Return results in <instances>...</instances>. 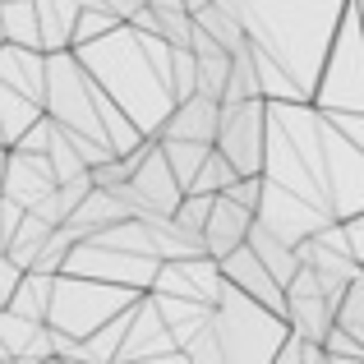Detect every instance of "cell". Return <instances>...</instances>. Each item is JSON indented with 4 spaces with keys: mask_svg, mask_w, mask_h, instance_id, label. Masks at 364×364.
Masks as SVG:
<instances>
[{
    "mask_svg": "<svg viewBox=\"0 0 364 364\" xmlns=\"http://www.w3.org/2000/svg\"><path fill=\"white\" fill-rule=\"evenodd\" d=\"M79 55V65L88 70V79L107 92L111 102L139 124L143 134H157V124L171 111V88H166V51L171 46L152 33H139L120 18L116 28H107L92 42L70 46Z\"/></svg>",
    "mask_w": 364,
    "mask_h": 364,
    "instance_id": "1",
    "label": "cell"
},
{
    "mask_svg": "<svg viewBox=\"0 0 364 364\" xmlns=\"http://www.w3.org/2000/svg\"><path fill=\"white\" fill-rule=\"evenodd\" d=\"M341 9L346 0H240L235 14H240L245 42L267 51L309 97Z\"/></svg>",
    "mask_w": 364,
    "mask_h": 364,
    "instance_id": "2",
    "label": "cell"
},
{
    "mask_svg": "<svg viewBox=\"0 0 364 364\" xmlns=\"http://www.w3.org/2000/svg\"><path fill=\"white\" fill-rule=\"evenodd\" d=\"M208 328L217 337L222 364H272L277 341L286 337V318L267 304L249 300L235 286H222V295L208 309Z\"/></svg>",
    "mask_w": 364,
    "mask_h": 364,
    "instance_id": "3",
    "label": "cell"
},
{
    "mask_svg": "<svg viewBox=\"0 0 364 364\" xmlns=\"http://www.w3.org/2000/svg\"><path fill=\"white\" fill-rule=\"evenodd\" d=\"M309 107L318 111H364V33H360V0H346L337 33L318 65Z\"/></svg>",
    "mask_w": 364,
    "mask_h": 364,
    "instance_id": "4",
    "label": "cell"
},
{
    "mask_svg": "<svg viewBox=\"0 0 364 364\" xmlns=\"http://www.w3.org/2000/svg\"><path fill=\"white\" fill-rule=\"evenodd\" d=\"M134 300H139V291H129V286L97 282V277H79V272H55L51 300H46V323L83 341L92 328H102L111 314H120Z\"/></svg>",
    "mask_w": 364,
    "mask_h": 364,
    "instance_id": "5",
    "label": "cell"
},
{
    "mask_svg": "<svg viewBox=\"0 0 364 364\" xmlns=\"http://www.w3.org/2000/svg\"><path fill=\"white\" fill-rule=\"evenodd\" d=\"M42 55H46L42 111L55 124H65V129L107 143L102 120H97V102H92V79H88V70L79 65V55H74L70 46H60V51H42Z\"/></svg>",
    "mask_w": 364,
    "mask_h": 364,
    "instance_id": "6",
    "label": "cell"
},
{
    "mask_svg": "<svg viewBox=\"0 0 364 364\" xmlns=\"http://www.w3.org/2000/svg\"><path fill=\"white\" fill-rule=\"evenodd\" d=\"M263 97H240V102H217V134L213 148L235 166V176H258L263 166Z\"/></svg>",
    "mask_w": 364,
    "mask_h": 364,
    "instance_id": "7",
    "label": "cell"
},
{
    "mask_svg": "<svg viewBox=\"0 0 364 364\" xmlns=\"http://www.w3.org/2000/svg\"><path fill=\"white\" fill-rule=\"evenodd\" d=\"M323 189H328V217H350L364 208V148L337 134L328 120H323Z\"/></svg>",
    "mask_w": 364,
    "mask_h": 364,
    "instance_id": "8",
    "label": "cell"
},
{
    "mask_svg": "<svg viewBox=\"0 0 364 364\" xmlns=\"http://www.w3.org/2000/svg\"><path fill=\"white\" fill-rule=\"evenodd\" d=\"M60 272H79V277H97V282H116L129 291H148L157 258L152 254H134V249H116V245H97V240H74L65 249Z\"/></svg>",
    "mask_w": 364,
    "mask_h": 364,
    "instance_id": "9",
    "label": "cell"
},
{
    "mask_svg": "<svg viewBox=\"0 0 364 364\" xmlns=\"http://www.w3.org/2000/svg\"><path fill=\"white\" fill-rule=\"evenodd\" d=\"M254 222L267 226L277 240L295 245V240H304V235H314L323 222H337V217H328L318 203H309V198H300V194H291V189L267 185V180H263L258 203H254Z\"/></svg>",
    "mask_w": 364,
    "mask_h": 364,
    "instance_id": "10",
    "label": "cell"
},
{
    "mask_svg": "<svg viewBox=\"0 0 364 364\" xmlns=\"http://www.w3.org/2000/svg\"><path fill=\"white\" fill-rule=\"evenodd\" d=\"M134 360H166V364H185L180 355V346L171 341L166 323H161L157 304H152V295L143 291L139 300L129 304V323H124V337L116 346V364H134Z\"/></svg>",
    "mask_w": 364,
    "mask_h": 364,
    "instance_id": "11",
    "label": "cell"
},
{
    "mask_svg": "<svg viewBox=\"0 0 364 364\" xmlns=\"http://www.w3.org/2000/svg\"><path fill=\"white\" fill-rule=\"evenodd\" d=\"M222 272H217V258L208 254H185V258H161L157 272H152L148 291H161V295H185V300H203L213 304L222 295Z\"/></svg>",
    "mask_w": 364,
    "mask_h": 364,
    "instance_id": "12",
    "label": "cell"
},
{
    "mask_svg": "<svg viewBox=\"0 0 364 364\" xmlns=\"http://www.w3.org/2000/svg\"><path fill=\"white\" fill-rule=\"evenodd\" d=\"M217 272H222V282H226V286H235V291H245L249 300L267 304L272 314H282V309H286V291H282V282H277V277L267 272L263 263H258L254 249H249L245 240L235 245V249H226V254L217 258Z\"/></svg>",
    "mask_w": 364,
    "mask_h": 364,
    "instance_id": "13",
    "label": "cell"
},
{
    "mask_svg": "<svg viewBox=\"0 0 364 364\" xmlns=\"http://www.w3.org/2000/svg\"><path fill=\"white\" fill-rule=\"evenodd\" d=\"M51 185H55V171H51V161H46V152L5 148V157H0V194L5 198H14L18 208H28Z\"/></svg>",
    "mask_w": 364,
    "mask_h": 364,
    "instance_id": "14",
    "label": "cell"
},
{
    "mask_svg": "<svg viewBox=\"0 0 364 364\" xmlns=\"http://www.w3.org/2000/svg\"><path fill=\"white\" fill-rule=\"evenodd\" d=\"M157 134L213 143V134H217V97H203V92H185V97H176L171 111H166V120L157 124Z\"/></svg>",
    "mask_w": 364,
    "mask_h": 364,
    "instance_id": "15",
    "label": "cell"
},
{
    "mask_svg": "<svg viewBox=\"0 0 364 364\" xmlns=\"http://www.w3.org/2000/svg\"><path fill=\"white\" fill-rule=\"evenodd\" d=\"M249 208H240L235 198H226V194H213V208H208V217H203V231H198V240H203V254L208 258H222L226 249H235L245 240V231H249Z\"/></svg>",
    "mask_w": 364,
    "mask_h": 364,
    "instance_id": "16",
    "label": "cell"
},
{
    "mask_svg": "<svg viewBox=\"0 0 364 364\" xmlns=\"http://www.w3.org/2000/svg\"><path fill=\"white\" fill-rule=\"evenodd\" d=\"M42 79H46V55L37 46L0 42V83H9L14 92H23L42 107Z\"/></svg>",
    "mask_w": 364,
    "mask_h": 364,
    "instance_id": "17",
    "label": "cell"
},
{
    "mask_svg": "<svg viewBox=\"0 0 364 364\" xmlns=\"http://www.w3.org/2000/svg\"><path fill=\"white\" fill-rule=\"evenodd\" d=\"M83 5H97V0H33V9H37V46H42V51L70 46V28H74V18H79Z\"/></svg>",
    "mask_w": 364,
    "mask_h": 364,
    "instance_id": "18",
    "label": "cell"
},
{
    "mask_svg": "<svg viewBox=\"0 0 364 364\" xmlns=\"http://www.w3.org/2000/svg\"><path fill=\"white\" fill-rule=\"evenodd\" d=\"M148 295H152V304H157V314H161V323H166V332H171L176 346H185V341L208 323V309H213V304L185 300V295H161V291H148Z\"/></svg>",
    "mask_w": 364,
    "mask_h": 364,
    "instance_id": "19",
    "label": "cell"
},
{
    "mask_svg": "<svg viewBox=\"0 0 364 364\" xmlns=\"http://www.w3.org/2000/svg\"><path fill=\"white\" fill-rule=\"evenodd\" d=\"M245 245L254 249V258H258V263H263V267H267V272H272V277H277V282H282V286L291 282V272H295V267H300V258H295V249L286 245V240H277V235L267 231V226H258L254 217H249Z\"/></svg>",
    "mask_w": 364,
    "mask_h": 364,
    "instance_id": "20",
    "label": "cell"
},
{
    "mask_svg": "<svg viewBox=\"0 0 364 364\" xmlns=\"http://www.w3.org/2000/svg\"><path fill=\"white\" fill-rule=\"evenodd\" d=\"M51 277H55V272H37V267H23V272H18V282H14V291H9V300H5V309L23 314V318H33V323H46Z\"/></svg>",
    "mask_w": 364,
    "mask_h": 364,
    "instance_id": "21",
    "label": "cell"
},
{
    "mask_svg": "<svg viewBox=\"0 0 364 364\" xmlns=\"http://www.w3.org/2000/svg\"><path fill=\"white\" fill-rule=\"evenodd\" d=\"M37 116H42V107H37L33 97H23V92H14L9 83H0V143H5V148H9V143H14Z\"/></svg>",
    "mask_w": 364,
    "mask_h": 364,
    "instance_id": "22",
    "label": "cell"
},
{
    "mask_svg": "<svg viewBox=\"0 0 364 364\" xmlns=\"http://www.w3.org/2000/svg\"><path fill=\"white\" fill-rule=\"evenodd\" d=\"M157 148H161V157H166L171 176L180 180V189H185L189 180H194L198 161L208 157V148H213V143H194V139H171V134H157Z\"/></svg>",
    "mask_w": 364,
    "mask_h": 364,
    "instance_id": "23",
    "label": "cell"
},
{
    "mask_svg": "<svg viewBox=\"0 0 364 364\" xmlns=\"http://www.w3.org/2000/svg\"><path fill=\"white\" fill-rule=\"evenodd\" d=\"M46 235H51V226H46L37 213H28V208H23V213H18V222H14V231H9V240H5V254L14 258L18 267H28V263H33V254L42 249Z\"/></svg>",
    "mask_w": 364,
    "mask_h": 364,
    "instance_id": "24",
    "label": "cell"
},
{
    "mask_svg": "<svg viewBox=\"0 0 364 364\" xmlns=\"http://www.w3.org/2000/svg\"><path fill=\"white\" fill-rule=\"evenodd\" d=\"M0 37L18 46H37V9L33 0H0ZM42 51V46H37Z\"/></svg>",
    "mask_w": 364,
    "mask_h": 364,
    "instance_id": "25",
    "label": "cell"
},
{
    "mask_svg": "<svg viewBox=\"0 0 364 364\" xmlns=\"http://www.w3.org/2000/svg\"><path fill=\"white\" fill-rule=\"evenodd\" d=\"M194 28H203L217 46H226V51H240L245 46V28H240V18H235L231 9H217V5L194 9Z\"/></svg>",
    "mask_w": 364,
    "mask_h": 364,
    "instance_id": "26",
    "label": "cell"
},
{
    "mask_svg": "<svg viewBox=\"0 0 364 364\" xmlns=\"http://www.w3.org/2000/svg\"><path fill=\"white\" fill-rule=\"evenodd\" d=\"M332 328H341L355 341H364V272L355 282H346V291L337 295V304H332Z\"/></svg>",
    "mask_w": 364,
    "mask_h": 364,
    "instance_id": "27",
    "label": "cell"
},
{
    "mask_svg": "<svg viewBox=\"0 0 364 364\" xmlns=\"http://www.w3.org/2000/svg\"><path fill=\"white\" fill-rule=\"evenodd\" d=\"M235 180V166L222 157L217 148H208V157L198 161V171H194V180H189L185 189H194V194H222L226 185Z\"/></svg>",
    "mask_w": 364,
    "mask_h": 364,
    "instance_id": "28",
    "label": "cell"
},
{
    "mask_svg": "<svg viewBox=\"0 0 364 364\" xmlns=\"http://www.w3.org/2000/svg\"><path fill=\"white\" fill-rule=\"evenodd\" d=\"M116 23H120V18L111 14L102 0H97V5H83V9H79V18H74V28H70V46L92 42V37H102L107 28H116Z\"/></svg>",
    "mask_w": 364,
    "mask_h": 364,
    "instance_id": "29",
    "label": "cell"
},
{
    "mask_svg": "<svg viewBox=\"0 0 364 364\" xmlns=\"http://www.w3.org/2000/svg\"><path fill=\"white\" fill-rule=\"evenodd\" d=\"M166 88H171V97L194 92V51L189 46H171L166 51Z\"/></svg>",
    "mask_w": 364,
    "mask_h": 364,
    "instance_id": "30",
    "label": "cell"
},
{
    "mask_svg": "<svg viewBox=\"0 0 364 364\" xmlns=\"http://www.w3.org/2000/svg\"><path fill=\"white\" fill-rule=\"evenodd\" d=\"M318 346H323V355H328V364H364V341H355L341 328H332V323H328Z\"/></svg>",
    "mask_w": 364,
    "mask_h": 364,
    "instance_id": "31",
    "label": "cell"
},
{
    "mask_svg": "<svg viewBox=\"0 0 364 364\" xmlns=\"http://www.w3.org/2000/svg\"><path fill=\"white\" fill-rule=\"evenodd\" d=\"M152 18H157V37L166 46H189V33H194L189 9H152Z\"/></svg>",
    "mask_w": 364,
    "mask_h": 364,
    "instance_id": "32",
    "label": "cell"
},
{
    "mask_svg": "<svg viewBox=\"0 0 364 364\" xmlns=\"http://www.w3.org/2000/svg\"><path fill=\"white\" fill-rule=\"evenodd\" d=\"M323 120H328L337 134H346L350 143L364 148V111H323Z\"/></svg>",
    "mask_w": 364,
    "mask_h": 364,
    "instance_id": "33",
    "label": "cell"
},
{
    "mask_svg": "<svg viewBox=\"0 0 364 364\" xmlns=\"http://www.w3.org/2000/svg\"><path fill=\"white\" fill-rule=\"evenodd\" d=\"M258 189H263V176H235L231 185L222 189V194H226V198H235L240 208H249V213H254V203H258Z\"/></svg>",
    "mask_w": 364,
    "mask_h": 364,
    "instance_id": "34",
    "label": "cell"
},
{
    "mask_svg": "<svg viewBox=\"0 0 364 364\" xmlns=\"http://www.w3.org/2000/svg\"><path fill=\"white\" fill-rule=\"evenodd\" d=\"M18 272H23V267L14 263V258L5 254V249H0V304L9 300V291H14V282H18Z\"/></svg>",
    "mask_w": 364,
    "mask_h": 364,
    "instance_id": "35",
    "label": "cell"
},
{
    "mask_svg": "<svg viewBox=\"0 0 364 364\" xmlns=\"http://www.w3.org/2000/svg\"><path fill=\"white\" fill-rule=\"evenodd\" d=\"M102 5H107V9H111V14H116V18H124V14H129V9L148 5V0H102Z\"/></svg>",
    "mask_w": 364,
    "mask_h": 364,
    "instance_id": "36",
    "label": "cell"
},
{
    "mask_svg": "<svg viewBox=\"0 0 364 364\" xmlns=\"http://www.w3.org/2000/svg\"><path fill=\"white\" fill-rule=\"evenodd\" d=\"M0 157H5V148H0Z\"/></svg>",
    "mask_w": 364,
    "mask_h": 364,
    "instance_id": "37",
    "label": "cell"
},
{
    "mask_svg": "<svg viewBox=\"0 0 364 364\" xmlns=\"http://www.w3.org/2000/svg\"><path fill=\"white\" fill-rule=\"evenodd\" d=\"M0 148H5V143H0Z\"/></svg>",
    "mask_w": 364,
    "mask_h": 364,
    "instance_id": "38",
    "label": "cell"
}]
</instances>
